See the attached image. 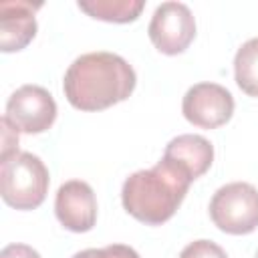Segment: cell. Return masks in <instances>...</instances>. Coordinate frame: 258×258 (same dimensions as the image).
<instances>
[{"label": "cell", "instance_id": "cell-1", "mask_svg": "<svg viewBox=\"0 0 258 258\" xmlns=\"http://www.w3.org/2000/svg\"><path fill=\"white\" fill-rule=\"evenodd\" d=\"M137 85L135 69L107 50L77 56L62 79V93L71 107L87 113L105 111L131 97Z\"/></svg>", "mask_w": 258, "mask_h": 258}, {"label": "cell", "instance_id": "cell-2", "mask_svg": "<svg viewBox=\"0 0 258 258\" xmlns=\"http://www.w3.org/2000/svg\"><path fill=\"white\" fill-rule=\"evenodd\" d=\"M191 177L165 159H159L149 169L131 173L121 187L123 210L145 226H161L173 218Z\"/></svg>", "mask_w": 258, "mask_h": 258}, {"label": "cell", "instance_id": "cell-3", "mask_svg": "<svg viewBox=\"0 0 258 258\" xmlns=\"http://www.w3.org/2000/svg\"><path fill=\"white\" fill-rule=\"evenodd\" d=\"M48 185L50 175L38 155L18 151L0 161V196L6 206L18 212L36 210L44 202Z\"/></svg>", "mask_w": 258, "mask_h": 258}, {"label": "cell", "instance_id": "cell-4", "mask_svg": "<svg viewBox=\"0 0 258 258\" xmlns=\"http://www.w3.org/2000/svg\"><path fill=\"white\" fill-rule=\"evenodd\" d=\"M214 226L230 236H246L258 228V187L248 181H232L218 187L210 200Z\"/></svg>", "mask_w": 258, "mask_h": 258}, {"label": "cell", "instance_id": "cell-5", "mask_svg": "<svg viewBox=\"0 0 258 258\" xmlns=\"http://www.w3.org/2000/svg\"><path fill=\"white\" fill-rule=\"evenodd\" d=\"M147 36L151 44L167 56L181 54L196 38V18L183 2H161L149 20Z\"/></svg>", "mask_w": 258, "mask_h": 258}, {"label": "cell", "instance_id": "cell-6", "mask_svg": "<svg viewBox=\"0 0 258 258\" xmlns=\"http://www.w3.org/2000/svg\"><path fill=\"white\" fill-rule=\"evenodd\" d=\"M56 111V101L44 87L22 85L8 97L4 117L18 133L38 135L54 125Z\"/></svg>", "mask_w": 258, "mask_h": 258}, {"label": "cell", "instance_id": "cell-7", "mask_svg": "<svg viewBox=\"0 0 258 258\" xmlns=\"http://www.w3.org/2000/svg\"><path fill=\"white\" fill-rule=\"evenodd\" d=\"M232 93L218 83H196L181 99V113L187 123L200 129H218L234 115Z\"/></svg>", "mask_w": 258, "mask_h": 258}, {"label": "cell", "instance_id": "cell-8", "mask_svg": "<svg viewBox=\"0 0 258 258\" xmlns=\"http://www.w3.org/2000/svg\"><path fill=\"white\" fill-rule=\"evenodd\" d=\"M54 216L69 232H91L97 224V198L93 187L83 179L60 183L54 196Z\"/></svg>", "mask_w": 258, "mask_h": 258}, {"label": "cell", "instance_id": "cell-9", "mask_svg": "<svg viewBox=\"0 0 258 258\" xmlns=\"http://www.w3.org/2000/svg\"><path fill=\"white\" fill-rule=\"evenodd\" d=\"M42 8L40 2L32 4L26 0H4L0 2V50L18 52L26 48L36 36V12Z\"/></svg>", "mask_w": 258, "mask_h": 258}, {"label": "cell", "instance_id": "cell-10", "mask_svg": "<svg viewBox=\"0 0 258 258\" xmlns=\"http://www.w3.org/2000/svg\"><path fill=\"white\" fill-rule=\"evenodd\" d=\"M161 159L179 167L183 173L191 177V181L200 179L214 163V145L196 133H183L173 139L163 149Z\"/></svg>", "mask_w": 258, "mask_h": 258}, {"label": "cell", "instance_id": "cell-11", "mask_svg": "<svg viewBox=\"0 0 258 258\" xmlns=\"http://www.w3.org/2000/svg\"><path fill=\"white\" fill-rule=\"evenodd\" d=\"M77 6L81 12H85L95 20L111 22V24H129L141 16L145 2L143 0H81L77 2Z\"/></svg>", "mask_w": 258, "mask_h": 258}, {"label": "cell", "instance_id": "cell-12", "mask_svg": "<svg viewBox=\"0 0 258 258\" xmlns=\"http://www.w3.org/2000/svg\"><path fill=\"white\" fill-rule=\"evenodd\" d=\"M234 81L242 93L258 99V36L248 38L236 50Z\"/></svg>", "mask_w": 258, "mask_h": 258}, {"label": "cell", "instance_id": "cell-13", "mask_svg": "<svg viewBox=\"0 0 258 258\" xmlns=\"http://www.w3.org/2000/svg\"><path fill=\"white\" fill-rule=\"evenodd\" d=\"M71 258H141V256L137 254L135 248H131L127 244H109L103 248L81 250V252L73 254Z\"/></svg>", "mask_w": 258, "mask_h": 258}, {"label": "cell", "instance_id": "cell-14", "mask_svg": "<svg viewBox=\"0 0 258 258\" xmlns=\"http://www.w3.org/2000/svg\"><path fill=\"white\" fill-rule=\"evenodd\" d=\"M179 258H228L226 250L212 240H194L181 252Z\"/></svg>", "mask_w": 258, "mask_h": 258}, {"label": "cell", "instance_id": "cell-15", "mask_svg": "<svg viewBox=\"0 0 258 258\" xmlns=\"http://www.w3.org/2000/svg\"><path fill=\"white\" fill-rule=\"evenodd\" d=\"M18 153V131L8 123L6 117L0 119V161Z\"/></svg>", "mask_w": 258, "mask_h": 258}, {"label": "cell", "instance_id": "cell-16", "mask_svg": "<svg viewBox=\"0 0 258 258\" xmlns=\"http://www.w3.org/2000/svg\"><path fill=\"white\" fill-rule=\"evenodd\" d=\"M0 258H40V254L28 244L14 242L0 250Z\"/></svg>", "mask_w": 258, "mask_h": 258}, {"label": "cell", "instance_id": "cell-17", "mask_svg": "<svg viewBox=\"0 0 258 258\" xmlns=\"http://www.w3.org/2000/svg\"><path fill=\"white\" fill-rule=\"evenodd\" d=\"M254 258H258V252H256V256H254Z\"/></svg>", "mask_w": 258, "mask_h": 258}]
</instances>
